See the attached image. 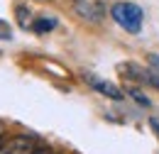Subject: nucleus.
Wrapping results in <instances>:
<instances>
[{"mask_svg":"<svg viewBox=\"0 0 159 154\" xmlns=\"http://www.w3.org/2000/svg\"><path fill=\"white\" fill-rule=\"evenodd\" d=\"M76 10L86 20H93V22L103 17V7H100V2H96V0H76Z\"/></svg>","mask_w":159,"mask_h":154,"instance_id":"7ed1b4c3","label":"nucleus"},{"mask_svg":"<svg viewBox=\"0 0 159 154\" xmlns=\"http://www.w3.org/2000/svg\"><path fill=\"white\" fill-rule=\"evenodd\" d=\"M86 78H88V83H91L98 93L113 98V100H120V98H122V93H120L118 86H113V83H108V81H100V78H96V76H86Z\"/></svg>","mask_w":159,"mask_h":154,"instance_id":"20e7f679","label":"nucleus"},{"mask_svg":"<svg viewBox=\"0 0 159 154\" xmlns=\"http://www.w3.org/2000/svg\"><path fill=\"white\" fill-rule=\"evenodd\" d=\"M147 64H149V69H152V74H154V78H157V88H159V57H157V54H149V59H147Z\"/></svg>","mask_w":159,"mask_h":154,"instance_id":"0eeeda50","label":"nucleus"},{"mask_svg":"<svg viewBox=\"0 0 159 154\" xmlns=\"http://www.w3.org/2000/svg\"><path fill=\"white\" fill-rule=\"evenodd\" d=\"M130 96L135 98V100H137V103H142V105H149V100H147V98L142 96V93H137V91H130Z\"/></svg>","mask_w":159,"mask_h":154,"instance_id":"6e6552de","label":"nucleus"},{"mask_svg":"<svg viewBox=\"0 0 159 154\" xmlns=\"http://www.w3.org/2000/svg\"><path fill=\"white\" fill-rule=\"evenodd\" d=\"M0 154H34V144H32L30 137L17 135V137H12V139L5 142V147H2Z\"/></svg>","mask_w":159,"mask_h":154,"instance_id":"f03ea898","label":"nucleus"},{"mask_svg":"<svg viewBox=\"0 0 159 154\" xmlns=\"http://www.w3.org/2000/svg\"><path fill=\"white\" fill-rule=\"evenodd\" d=\"M54 27H57V20L54 17H39V20L32 22V32H37V34H44V32H49Z\"/></svg>","mask_w":159,"mask_h":154,"instance_id":"39448f33","label":"nucleus"},{"mask_svg":"<svg viewBox=\"0 0 159 154\" xmlns=\"http://www.w3.org/2000/svg\"><path fill=\"white\" fill-rule=\"evenodd\" d=\"M0 37H10V29H5V22H0Z\"/></svg>","mask_w":159,"mask_h":154,"instance_id":"1a4fd4ad","label":"nucleus"},{"mask_svg":"<svg viewBox=\"0 0 159 154\" xmlns=\"http://www.w3.org/2000/svg\"><path fill=\"white\" fill-rule=\"evenodd\" d=\"M2 139H5V130H2V125H0V152H2V147H5Z\"/></svg>","mask_w":159,"mask_h":154,"instance_id":"9d476101","label":"nucleus"},{"mask_svg":"<svg viewBox=\"0 0 159 154\" xmlns=\"http://www.w3.org/2000/svg\"><path fill=\"white\" fill-rule=\"evenodd\" d=\"M110 17L118 22L122 29H127L130 34H137L142 29V20H144V12L142 7L135 5V2H115L110 7Z\"/></svg>","mask_w":159,"mask_h":154,"instance_id":"f257e3e1","label":"nucleus"},{"mask_svg":"<svg viewBox=\"0 0 159 154\" xmlns=\"http://www.w3.org/2000/svg\"><path fill=\"white\" fill-rule=\"evenodd\" d=\"M17 20H20L22 27H32V12H30V7L17 5Z\"/></svg>","mask_w":159,"mask_h":154,"instance_id":"423d86ee","label":"nucleus"}]
</instances>
